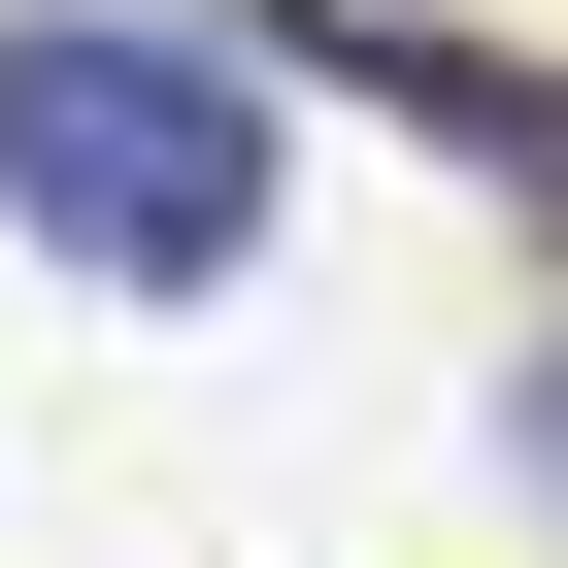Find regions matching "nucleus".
Returning <instances> with one entry per match:
<instances>
[{"label":"nucleus","mask_w":568,"mask_h":568,"mask_svg":"<svg viewBox=\"0 0 568 568\" xmlns=\"http://www.w3.org/2000/svg\"><path fill=\"white\" fill-rule=\"evenodd\" d=\"M0 201H34L68 267H134V302H201V267L267 234V101H234V34H134V0L0 34Z\"/></svg>","instance_id":"1"},{"label":"nucleus","mask_w":568,"mask_h":568,"mask_svg":"<svg viewBox=\"0 0 568 568\" xmlns=\"http://www.w3.org/2000/svg\"><path fill=\"white\" fill-rule=\"evenodd\" d=\"M535 468H568V368H535Z\"/></svg>","instance_id":"2"}]
</instances>
